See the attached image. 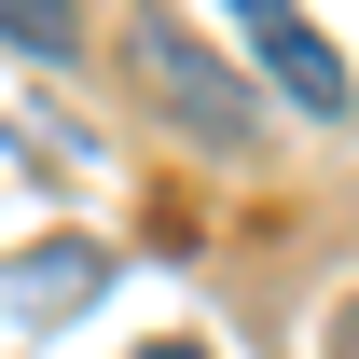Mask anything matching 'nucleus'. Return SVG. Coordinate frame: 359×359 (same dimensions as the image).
Masks as SVG:
<instances>
[{
    "label": "nucleus",
    "instance_id": "20e7f679",
    "mask_svg": "<svg viewBox=\"0 0 359 359\" xmlns=\"http://www.w3.org/2000/svg\"><path fill=\"white\" fill-rule=\"evenodd\" d=\"M138 359H208V346H138Z\"/></svg>",
    "mask_w": 359,
    "mask_h": 359
},
{
    "label": "nucleus",
    "instance_id": "f257e3e1",
    "mask_svg": "<svg viewBox=\"0 0 359 359\" xmlns=\"http://www.w3.org/2000/svg\"><path fill=\"white\" fill-rule=\"evenodd\" d=\"M125 55H138V83H152V111H166L180 138H208V152H235V138L263 125V111L235 97V69H222L208 42H194L180 14H138V42H125Z\"/></svg>",
    "mask_w": 359,
    "mask_h": 359
},
{
    "label": "nucleus",
    "instance_id": "f03ea898",
    "mask_svg": "<svg viewBox=\"0 0 359 359\" xmlns=\"http://www.w3.org/2000/svg\"><path fill=\"white\" fill-rule=\"evenodd\" d=\"M222 14L249 28V55L276 69V97H290V111H318V125H346V111H359V97H346V55L318 42L304 0H222Z\"/></svg>",
    "mask_w": 359,
    "mask_h": 359
},
{
    "label": "nucleus",
    "instance_id": "7ed1b4c3",
    "mask_svg": "<svg viewBox=\"0 0 359 359\" xmlns=\"http://www.w3.org/2000/svg\"><path fill=\"white\" fill-rule=\"evenodd\" d=\"M0 42H28V55H69V42H83V0H0Z\"/></svg>",
    "mask_w": 359,
    "mask_h": 359
},
{
    "label": "nucleus",
    "instance_id": "39448f33",
    "mask_svg": "<svg viewBox=\"0 0 359 359\" xmlns=\"http://www.w3.org/2000/svg\"><path fill=\"white\" fill-rule=\"evenodd\" d=\"M332 359H359V318H346V346H332Z\"/></svg>",
    "mask_w": 359,
    "mask_h": 359
}]
</instances>
